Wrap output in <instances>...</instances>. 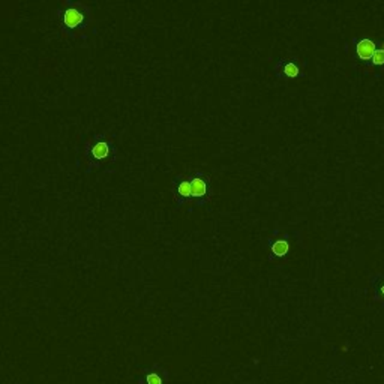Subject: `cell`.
<instances>
[{
  "mask_svg": "<svg viewBox=\"0 0 384 384\" xmlns=\"http://www.w3.org/2000/svg\"><path fill=\"white\" fill-rule=\"evenodd\" d=\"M9 384H23V383H18V381H15V383H9ZM29 384H33V383H29Z\"/></svg>",
  "mask_w": 384,
  "mask_h": 384,
  "instance_id": "11",
  "label": "cell"
},
{
  "mask_svg": "<svg viewBox=\"0 0 384 384\" xmlns=\"http://www.w3.org/2000/svg\"><path fill=\"white\" fill-rule=\"evenodd\" d=\"M275 74L279 80H282V78L294 80V78L303 75L299 65H297V59H288V57L278 60V63L275 65Z\"/></svg>",
  "mask_w": 384,
  "mask_h": 384,
  "instance_id": "5",
  "label": "cell"
},
{
  "mask_svg": "<svg viewBox=\"0 0 384 384\" xmlns=\"http://www.w3.org/2000/svg\"><path fill=\"white\" fill-rule=\"evenodd\" d=\"M353 44L356 48V56L365 63H368L371 60V57L374 56V53L377 50V44L369 38H354Z\"/></svg>",
  "mask_w": 384,
  "mask_h": 384,
  "instance_id": "6",
  "label": "cell"
},
{
  "mask_svg": "<svg viewBox=\"0 0 384 384\" xmlns=\"http://www.w3.org/2000/svg\"><path fill=\"white\" fill-rule=\"evenodd\" d=\"M84 156L87 159L86 174H91L93 170H105L116 164L117 147L108 135L99 132L86 141Z\"/></svg>",
  "mask_w": 384,
  "mask_h": 384,
  "instance_id": "2",
  "label": "cell"
},
{
  "mask_svg": "<svg viewBox=\"0 0 384 384\" xmlns=\"http://www.w3.org/2000/svg\"><path fill=\"white\" fill-rule=\"evenodd\" d=\"M171 189H173V197H174V201L177 203V207L191 203V179L188 174H180L174 177Z\"/></svg>",
  "mask_w": 384,
  "mask_h": 384,
  "instance_id": "4",
  "label": "cell"
},
{
  "mask_svg": "<svg viewBox=\"0 0 384 384\" xmlns=\"http://www.w3.org/2000/svg\"><path fill=\"white\" fill-rule=\"evenodd\" d=\"M272 252V258H282L285 257L288 252H290V243L287 239H276V240H272L269 243Z\"/></svg>",
  "mask_w": 384,
  "mask_h": 384,
  "instance_id": "7",
  "label": "cell"
},
{
  "mask_svg": "<svg viewBox=\"0 0 384 384\" xmlns=\"http://www.w3.org/2000/svg\"><path fill=\"white\" fill-rule=\"evenodd\" d=\"M138 384H164V377L156 369H149L143 374L141 378H138Z\"/></svg>",
  "mask_w": 384,
  "mask_h": 384,
  "instance_id": "8",
  "label": "cell"
},
{
  "mask_svg": "<svg viewBox=\"0 0 384 384\" xmlns=\"http://www.w3.org/2000/svg\"><path fill=\"white\" fill-rule=\"evenodd\" d=\"M384 65V48H377L371 60L366 63V66H383Z\"/></svg>",
  "mask_w": 384,
  "mask_h": 384,
  "instance_id": "9",
  "label": "cell"
},
{
  "mask_svg": "<svg viewBox=\"0 0 384 384\" xmlns=\"http://www.w3.org/2000/svg\"><path fill=\"white\" fill-rule=\"evenodd\" d=\"M380 294L383 296V299H384V282H383V285H381V288H380Z\"/></svg>",
  "mask_w": 384,
  "mask_h": 384,
  "instance_id": "10",
  "label": "cell"
},
{
  "mask_svg": "<svg viewBox=\"0 0 384 384\" xmlns=\"http://www.w3.org/2000/svg\"><path fill=\"white\" fill-rule=\"evenodd\" d=\"M59 30L72 41H87L93 24V12L87 3L66 0L54 9Z\"/></svg>",
  "mask_w": 384,
  "mask_h": 384,
  "instance_id": "1",
  "label": "cell"
},
{
  "mask_svg": "<svg viewBox=\"0 0 384 384\" xmlns=\"http://www.w3.org/2000/svg\"><path fill=\"white\" fill-rule=\"evenodd\" d=\"M191 179V203L194 206H204L210 201L212 197V185L210 177L201 171L189 176Z\"/></svg>",
  "mask_w": 384,
  "mask_h": 384,
  "instance_id": "3",
  "label": "cell"
}]
</instances>
